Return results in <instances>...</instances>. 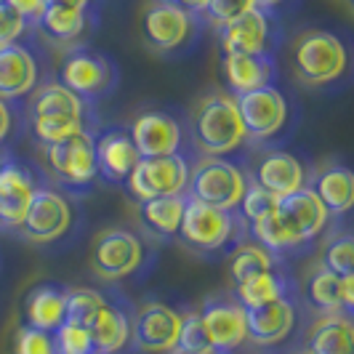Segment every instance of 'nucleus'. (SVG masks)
Listing matches in <instances>:
<instances>
[{
    "mask_svg": "<svg viewBox=\"0 0 354 354\" xmlns=\"http://www.w3.org/2000/svg\"><path fill=\"white\" fill-rule=\"evenodd\" d=\"M11 128H14V112H11L6 99H0V144L8 139Z\"/></svg>",
    "mask_w": 354,
    "mask_h": 354,
    "instance_id": "nucleus-44",
    "label": "nucleus"
},
{
    "mask_svg": "<svg viewBox=\"0 0 354 354\" xmlns=\"http://www.w3.org/2000/svg\"><path fill=\"white\" fill-rule=\"evenodd\" d=\"M283 296H288V280L277 269H266V272L250 274L245 280L234 283V301L243 309L264 306V304L283 299Z\"/></svg>",
    "mask_w": 354,
    "mask_h": 354,
    "instance_id": "nucleus-29",
    "label": "nucleus"
},
{
    "mask_svg": "<svg viewBox=\"0 0 354 354\" xmlns=\"http://www.w3.org/2000/svg\"><path fill=\"white\" fill-rule=\"evenodd\" d=\"M306 299L322 315H352L354 309V277H336L333 272L322 269L309 277Z\"/></svg>",
    "mask_w": 354,
    "mask_h": 354,
    "instance_id": "nucleus-23",
    "label": "nucleus"
},
{
    "mask_svg": "<svg viewBox=\"0 0 354 354\" xmlns=\"http://www.w3.org/2000/svg\"><path fill=\"white\" fill-rule=\"evenodd\" d=\"M53 346H56V354H96L88 330L70 322H62L53 330Z\"/></svg>",
    "mask_w": 354,
    "mask_h": 354,
    "instance_id": "nucleus-39",
    "label": "nucleus"
},
{
    "mask_svg": "<svg viewBox=\"0 0 354 354\" xmlns=\"http://www.w3.org/2000/svg\"><path fill=\"white\" fill-rule=\"evenodd\" d=\"M248 189V178L240 165L230 158H200L189 168V181L184 195L213 208L237 211Z\"/></svg>",
    "mask_w": 354,
    "mask_h": 354,
    "instance_id": "nucleus-4",
    "label": "nucleus"
},
{
    "mask_svg": "<svg viewBox=\"0 0 354 354\" xmlns=\"http://www.w3.org/2000/svg\"><path fill=\"white\" fill-rule=\"evenodd\" d=\"M3 3H6V6H11V8H14L19 17L27 21V24H37L40 17L46 14V8H48V3H46V0H3Z\"/></svg>",
    "mask_w": 354,
    "mask_h": 354,
    "instance_id": "nucleus-43",
    "label": "nucleus"
},
{
    "mask_svg": "<svg viewBox=\"0 0 354 354\" xmlns=\"http://www.w3.org/2000/svg\"><path fill=\"white\" fill-rule=\"evenodd\" d=\"M174 352H184V354H218L213 349L211 338L205 333L203 322H200V315L192 312L187 317H181V330H178V341Z\"/></svg>",
    "mask_w": 354,
    "mask_h": 354,
    "instance_id": "nucleus-36",
    "label": "nucleus"
},
{
    "mask_svg": "<svg viewBox=\"0 0 354 354\" xmlns=\"http://www.w3.org/2000/svg\"><path fill=\"white\" fill-rule=\"evenodd\" d=\"M64 293L67 288L53 283L35 285L24 301V317L30 328L53 333L64 322Z\"/></svg>",
    "mask_w": 354,
    "mask_h": 354,
    "instance_id": "nucleus-27",
    "label": "nucleus"
},
{
    "mask_svg": "<svg viewBox=\"0 0 354 354\" xmlns=\"http://www.w3.org/2000/svg\"><path fill=\"white\" fill-rule=\"evenodd\" d=\"M59 83L91 104L104 99L118 86V67L104 53L93 48H77L64 56L59 67Z\"/></svg>",
    "mask_w": 354,
    "mask_h": 354,
    "instance_id": "nucleus-6",
    "label": "nucleus"
},
{
    "mask_svg": "<svg viewBox=\"0 0 354 354\" xmlns=\"http://www.w3.org/2000/svg\"><path fill=\"white\" fill-rule=\"evenodd\" d=\"M24 30H27V21L19 17L11 6L0 3V48L8 43H19Z\"/></svg>",
    "mask_w": 354,
    "mask_h": 354,
    "instance_id": "nucleus-42",
    "label": "nucleus"
},
{
    "mask_svg": "<svg viewBox=\"0 0 354 354\" xmlns=\"http://www.w3.org/2000/svg\"><path fill=\"white\" fill-rule=\"evenodd\" d=\"M200 322L205 328V333L211 338L213 349L218 354H230L237 346H243L248 341V330H245V309L237 301L230 299H213L203 306Z\"/></svg>",
    "mask_w": 354,
    "mask_h": 354,
    "instance_id": "nucleus-17",
    "label": "nucleus"
},
{
    "mask_svg": "<svg viewBox=\"0 0 354 354\" xmlns=\"http://www.w3.org/2000/svg\"><path fill=\"white\" fill-rule=\"evenodd\" d=\"M128 136L136 147L139 158H165L181 152V125L174 115L162 109L142 112L131 128Z\"/></svg>",
    "mask_w": 354,
    "mask_h": 354,
    "instance_id": "nucleus-14",
    "label": "nucleus"
},
{
    "mask_svg": "<svg viewBox=\"0 0 354 354\" xmlns=\"http://www.w3.org/2000/svg\"><path fill=\"white\" fill-rule=\"evenodd\" d=\"M0 3H3V0H0Z\"/></svg>",
    "mask_w": 354,
    "mask_h": 354,
    "instance_id": "nucleus-50",
    "label": "nucleus"
},
{
    "mask_svg": "<svg viewBox=\"0 0 354 354\" xmlns=\"http://www.w3.org/2000/svg\"><path fill=\"white\" fill-rule=\"evenodd\" d=\"M168 3H174V6H178V8H184V11L192 14V17L205 14V6H208V0H168Z\"/></svg>",
    "mask_w": 354,
    "mask_h": 354,
    "instance_id": "nucleus-45",
    "label": "nucleus"
},
{
    "mask_svg": "<svg viewBox=\"0 0 354 354\" xmlns=\"http://www.w3.org/2000/svg\"><path fill=\"white\" fill-rule=\"evenodd\" d=\"M274 17L259 6L218 27V43L224 53H274Z\"/></svg>",
    "mask_w": 354,
    "mask_h": 354,
    "instance_id": "nucleus-12",
    "label": "nucleus"
},
{
    "mask_svg": "<svg viewBox=\"0 0 354 354\" xmlns=\"http://www.w3.org/2000/svg\"><path fill=\"white\" fill-rule=\"evenodd\" d=\"M224 77L234 96L274 86L277 80L274 53H224Z\"/></svg>",
    "mask_w": 354,
    "mask_h": 354,
    "instance_id": "nucleus-20",
    "label": "nucleus"
},
{
    "mask_svg": "<svg viewBox=\"0 0 354 354\" xmlns=\"http://www.w3.org/2000/svg\"><path fill=\"white\" fill-rule=\"evenodd\" d=\"M48 6H62V8H77V11H88L91 0H46Z\"/></svg>",
    "mask_w": 354,
    "mask_h": 354,
    "instance_id": "nucleus-46",
    "label": "nucleus"
},
{
    "mask_svg": "<svg viewBox=\"0 0 354 354\" xmlns=\"http://www.w3.org/2000/svg\"><path fill=\"white\" fill-rule=\"evenodd\" d=\"M83 128H86V123L75 120V118H35V120H30L32 139L40 147L64 142V139H70L75 133H80Z\"/></svg>",
    "mask_w": 354,
    "mask_h": 354,
    "instance_id": "nucleus-35",
    "label": "nucleus"
},
{
    "mask_svg": "<svg viewBox=\"0 0 354 354\" xmlns=\"http://www.w3.org/2000/svg\"><path fill=\"white\" fill-rule=\"evenodd\" d=\"M349 53L328 30H304L290 40V67L304 86H330L346 72Z\"/></svg>",
    "mask_w": 354,
    "mask_h": 354,
    "instance_id": "nucleus-2",
    "label": "nucleus"
},
{
    "mask_svg": "<svg viewBox=\"0 0 354 354\" xmlns=\"http://www.w3.org/2000/svg\"><path fill=\"white\" fill-rule=\"evenodd\" d=\"M189 131L203 158H230L248 142L234 96L221 91H213L197 102L189 118Z\"/></svg>",
    "mask_w": 354,
    "mask_h": 354,
    "instance_id": "nucleus-1",
    "label": "nucleus"
},
{
    "mask_svg": "<svg viewBox=\"0 0 354 354\" xmlns=\"http://www.w3.org/2000/svg\"><path fill=\"white\" fill-rule=\"evenodd\" d=\"M304 354H309V352H304Z\"/></svg>",
    "mask_w": 354,
    "mask_h": 354,
    "instance_id": "nucleus-49",
    "label": "nucleus"
},
{
    "mask_svg": "<svg viewBox=\"0 0 354 354\" xmlns=\"http://www.w3.org/2000/svg\"><path fill=\"white\" fill-rule=\"evenodd\" d=\"M0 160H3V158H0Z\"/></svg>",
    "mask_w": 354,
    "mask_h": 354,
    "instance_id": "nucleus-51",
    "label": "nucleus"
},
{
    "mask_svg": "<svg viewBox=\"0 0 354 354\" xmlns=\"http://www.w3.org/2000/svg\"><path fill=\"white\" fill-rule=\"evenodd\" d=\"M248 230L253 232V243L264 245V248L272 250L274 256H280V253H290V250L301 248V243H299V240H296V237H293V234H290V232L280 224L277 213H269L266 218L256 221V224H250Z\"/></svg>",
    "mask_w": 354,
    "mask_h": 354,
    "instance_id": "nucleus-34",
    "label": "nucleus"
},
{
    "mask_svg": "<svg viewBox=\"0 0 354 354\" xmlns=\"http://www.w3.org/2000/svg\"><path fill=\"white\" fill-rule=\"evenodd\" d=\"M322 269L333 272L336 277H354V240L352 234L336 237L322 253Z\"/></svg>",
    "mask_w": 354,
    "mask_h": 354,
    "instance_id": "nucleus-38",
    "label": "nucleus"
},
{
    "mask_svg": "<svg viewBox=\"0 0 354 354\" xmlns=\"http://www.w3.org/2000/svg\"><path fill=\"white\" fill-rule=\"evenodd\" d=\"M309 189L317 195L330 216H344L354 203V176L344 165H328L315 174Z\"/></svg>",
    "mask_w": 354,
    "mask_h": 354,
    "instance_id": "nucleus-26",
    "label": "nucleus"
},
{
    "mask_svg": "<svg viewBox=\"0 0 354 354\" xmlns=\"http://www.w3.org/2000/svg\"><path fill=\"white\" fill-rule=\"evenodd\" d=\"M144 261L142 240L128 230H106L91 250V269L104 280H123Z\"/></svg>",
    "mask_w": 354,
    "mask_h": 354,
    "instance_id": "nucleus-11",
    "label": "nucleus"
},
{
    "mask_svg": "<svg viewBox=\"0 0 354 354\" xmlns=\"http://www.w3.org/2000/svg\"><path fill=\"white\" fill-rule=\"evenodd\" d=\"M106 304L104 293L93 288H67L64 293V322L88 328L91 319L99 315V309Z\"/></svg>",
    "mask_w": 354,
    "mask_h": 354,
    "instance_id": "nucleus-33",
    "label": "nucleus"
},
{
    "mask_svg": "<svg viewBox=\"0 0 354 354\" xmlns=\"http://www.w3.org/2000/svg\"><path fill=\"white\" fill-rule=\"evenodd\" d=\"M86 106L88 104L77 93L64 88L59 80H51V83L37 86L30 93L27 112H30V120H35V118H75V120L86 123Z\"/></svg>",
    "mask_w": 354,
    "mask_h": 354,
    "instance_id": "nucleus-25",
    "label": "nucleus"
},
{
    "mask_svg": "<svg viewBox=\"0 0 354 354\" xmlns=\"http://www.w3.org/2000/svg\"><path fill=\"white\" fill-rule=\"evenodd\" d=\"M171 354H184V352H171Z\"/></svg>",
    "mask_w": 354,
    "mask_h": 354,
    "instance_id": "nucleus-48",
    "label": "nucleus"
},
{
    "mask_svg": "<svg viewBox=\"0 0 354 354\" xmlns=\"http://www.w3.org/2000/svg\"><path fill=\"white\" fill-rule=\"evenodd\" d=\"M277 218H280V224H283L285 230L290 232L301 245H306L315 234L325 230V224H328V218H330V213L325 211V205L317 200V195L309 189V187H304V189H296V192H290V195H283L277 197Z\"/></svg>",
    "mask_w": 354,
    "mask_h": 354,
    "instance_id": "nucleus-15",
    "label": "nucleus"
},
{
    "mask_svg": "<svg viewBox=\"0 0 354 354\" xmlns=\"http://www.w3.org/2000/svg\"><path fill=\"white\" fill-rule=\"evenodd\" d=\"M187 195H171V197H155L139 203V218L149 232L160 237H174L184 216Z\"/></svg>",
    "mask_w": 354,
    "mask_h": 354,
    "instance_id": "nucleus-30",
    "label": "nucleus"
},
{
    "mask_svg": "<svg viewBox=\"0 0 354 354\" xmlns=\"http://www.w3.org/2000/svg\"><path fill=\"white\" fill-rule=\"evenodd\" d=\"M309 354H354V328L346 315H325L309 333Z\"/></svg>",
    "mask_w": 354,
    "mask_h": 354,
    "instance_id": "nucleus-28",
    "label": "nucleus"
},
{
    "mask_svg": "<svg viewBox=\"0 0 354 354\" xmlns=\"http://www.w3.org/2000/svg\"><path fill=\"white\" fill-rule=\"evenodd\" d=\"M37 62L32 51L21 43L0 48V99H21L37 88Z\"/></svg>",
    "mask_w": 354,
    "mask_h": 354,
    "instance_id": "nucleus-21",
    "label": "nucleus"
},
{
    "mask_svg": "<svg viewBox=\"0 0 354 354\" xmlns=\"http://www.w3.org/2000/svg\"><path fill=\"white\" fill-rule=\"evenodd\" d=\"M293 325H296V306L290 301V296L245 309V330L250 341L259 346H272L285 341L293 333Z\"/></svg>",
    "mask_w": 354,
    "mask_h": 354,
    "instance_id": "nucleus-19",
    "label": "nucleus"
},
{
    "mask_svg": "<svg viewBox=\"0 0 354 354\" xmlns=\"http://www.w3.org/2000/svg\"><path fill=\"white\" fill-rule=\"evenodd\" d=\"M178 330H181V315L168 304L152 301L139 309L133 317L131 338L136 349L149 354H171L176 349Z\"/></svg>",
    "mask_w": 354,
    "mask_h": 354,
    "instance_id": "nucleus-13",
    "label": "nucleus"
},
{
    "mask_svg": "<svg viewBox=\"0 0 354 354\" xmlns=\"http://www.w3.org/2000/svg\"><path fill=\"white\" fill-rule=\"evenodd\" d=\"M195 19L168 0H152L144 8L142 17V35L149 48L158 53H174L178 51L195 30Z\"/></svg>",
    "mask_w": 354,
    "mask_h": 354,
    "instance_id": "nucleus-10",
    "label": "nucleus"
},
{
    "mask_svg": "<svg viewBox=\"0 0 354 354\" xmlns=\"http://www.w3.org/2000/svg\"><path fill=\"white\" fill-rule=\"evenodd\" d=\"M72 227V205L56 189H37L17 230L30 243H53Z\"/></svg>",
    "mask_w": 354,
    "mask_h": 354,
    "instance_id": "nucleus-9",
    "label": "nucleus"
},
{
    "mask_svg": "<svg viewBox=\"0 0 354 354\" xmlns=\"http://www.w3.org/2000/svg\"><path fill=\"white\" fill-rule=\"evenodd\" d=\"M37 192L35 171L17 160H0V224L17 230Z\"/></svg>",
    "mask_w": 354,
    "mask_h": 354,
    "instance_id": "nucleus-16",
    "label": "nucleus"
},
{
    "mask_svg": "<svg viewBox=\"0 0 354 354\" xmlns=\"http://www.w3.org/2000/svg\"><path fill=\"white\" fill-rule=\"evenodd\" d=\"M253 184H259L274 197L290 195L306 187V168L296 155L285 149H272L253 165Z\"/></svg>",
    "mask_w": 354,
    "mask_h": 354,
    "instance_id": "nucleus-18",
    "label": "nucleus"
},
{
    "mask_svg": "<svg viewBox=\"0 0 354 354\" xmlns=\"http://www.w3.org/2000/svg\"><path fill=\"white\" fill-rule=\"evenodd\" d=\"M139 152L131 142L128 131H106L96 139V168L99 176H104L112 184H123L131 176V171L139 162Z\"/></svg>",
    "mask_w": 354,
    "mask_h": 354,
    "instance_id": "nucleus-22",
    "label": "nucleus"
},
{
    "mask_svg": "<svg viewBox=\"0 0 354 354\" xmlns=\"http://www.w3.org/2000/svg\"><path fill=\"white\" fill-rule=\"evenodd\" d=\"M240 232H248V227L240 216H234V211L213 208L187 197L176 237L184 248L195 253H218L224 248H234Z\"/></svg>",
    "mask_w": 354,
    "mask_h": 354,
    "instance_id": "nucleus-3",
    "label": "nucleus"
},
{
    "mask_svg": "<svg viewBox=\"0 0 354 354\" xmlns=\"http://www.w3.org/2000/svg\"><path fill=\"white\" fill-rule=\"evenodd\" d=\"M43 160L46 168L62 187H88L93 178L99 176L96 168V133L83 128L80 133H75L70 139L59 144L43 147Z\"/></svg>",
    "mask_w": 354,
    "mask_h": 354,
    "instance_id": "nucleus-5",
    "label": "nucleus"
},
{
    "mask_svg": "<svg viewBox=\"0 0 354 354\" xmlns=\"http://www.w3.org/2000/svg\"><path fill=\"white\" fill-rule=\"evenodd\" d=\"M234 104L240 112L245 136L256 139V142L277 136L288 123V99L277 86L240 93V96H234Z\"/></svg>",
    "mask_w": 354,
    "mask_h": 354,
    "instance_id": "nucleus-8",
    "label": "nucleus"
},
{
    "mask_svg": "<svg viewBox=\"0 0 354 354\" xmlns=\"http://www.w3.org/2000/svg\"><path fill=\"white\" fill-rule=\"evenodd\" d=\"M266 269H277V256L272 250H266L264 245L259 243H237L232 248L230 256V274L234 283L245 280L250 274H259V272H266Z\"/></svg>",
    "mask_w": 354,
    "mask_h": 354,
    "instance_id": "nucleus-32",
    "label": "nucleus"
},
{
    "mask_svg": "<svg viewBox=\"0 0 354 354\" xmlns=\"http://www.w3.org/2000/svg\"><path fill=\"white\" fill-rule=\"evenodd\" d=\"M237 208H240V218L245 221V227H250V224L266 218L269 213H274L277 197L272 195V192H266V189H261L259 184L248 181V189H245V195H243Z\"/></svg>",
    "mask_w": 354,
    "mask_h": 354,
    "instance_id": "nucleus-37",
    "label": "nucleus"
},
{
    "mask_svg": "<svg viewBox=\"0 0 354 354\" xmlns=\"http://www.w3.org/2000/svg\"><path fill=\"white\" fill-rule=\"evenodd\" d=\"M280 3H285V0H256V6H259V8H266V11H272V8H277Z\"/></svg>",
    "mask_w": 354,
    "mask_h": 354,
    "instance_id": "nucleus-47",
    "label": "nucleus"
},
{
    "mask_svg": "<svg viewBox=\"0 0 354 354\" xmlns=\"http://www.w3.org/2000/svg\"><path fill=\"white\" fill-rule=\"evenodd\" d=\"M35 27L53 43H75L83 37L86 27H88V11L48 6Z\"/></svg>",
    "mask_w": 354,
    "mask_h": 354,
    "instance_id": "nucleus-31",
    "label": "nucleus"
},
{
    "mask_svg": "<svg viewBox=\"0 0 354 354\" xmlns=\"http://www.w3.org/2000/svg\"><path fill=\"white\" fill-rule=\"evenodd\" d=\"M250 8H256V0H208L203 17L218 30V27L230 24L234 19H240L243 14H248Z\"/></svg>",
    "mask_w": 354,
    "mask_h": 354,
    "instance_id": "nucleus-40",
    "label": "nucleus"
},
{
    "mask_svg": "<svg viewBox=\"0 0 354 354\" xmlns=\"http://www.w3.org/2000/svg\"><path fill=\"white\" fill-rule=\"evenodd\" d=\"M189 160L181 152L165 155V158H142L131 176L125 178L128 192L136 197L139 203L155 200V197H171L187 192L189 181Z\"/></svg>",
    "mask_w": 354,
    "mask_h": 354,
    "instance_id": "nucleus-7",
    "label": "nucleus"
},
{
    "mask_svg": "<svg viewBox=\"0 0 354 354\" xmlns=\"http://www.w3.org/2000/svg\"><path fill=\"white\" fill-rule=\"evenodd\" d=\"M131 328H133V319L123 306L106 301L86 330L93 341L96 354H120L131 344Z\"/></svg>",
    "mask_w": 354,
    "mask_h": 354,
    "instance_id": "nucleus-24",
    "label": "nucleus"
},
{
    "mask_svg": "<svg viewBox=\"0 0 354 354\" xmlns=\"http://www.w3.org/2000/svg\"><path fill=\"white\" fill-rule=\"evenodd\" d=\"M17 354H56L53 346V333L37 330V328H19L17 333Z\"/></svg>",
    "mask_w": 354,
    "mask_h": 354,
    "instance_id": "nucleus-41",
    "label": "nucleus"
}]
</instances>
